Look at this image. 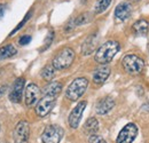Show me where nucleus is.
Returning a JSON list of instances; mask_svg holds the SVG:
<instances>
[{"label": "nucleus", "instance_id": "obj_1", "mask_svg": "<svg viewBox=\"0 0 149 143\" xmlns=\"http://www.w3.org/2000/svg\"><path fill=\"white\" fill-rule=\"evenodd\" d=\"M119 42H117L116 40H109L97 48L94 55V60L99 64H108L109 62H111L116 54L119 52Z\"/></svg>", "mask_w": 149, "mask_h": 143}, {"label": "nucleus", "instance_id": "obj_2", "mask_svg": "<svg viewBox=\"0 0 149 143\" xmlns=\"http://www.w3.org/2000/svg\"><path fill=\"white\" fill-rule=\"evenodd\" d=\"M87 87H88V80L84 77H79V78L74 79L69 85V87L67 88L65 97L70 101H77L84 95Z\"/></svg>", "mask_w": 149, "mask_h": 143}, {"label": "nucleus", "instance_id": "obj_3", "mask_svg": "<svg viewBox=\"0 0 149 143\" xmlns=\"http://www.w3.org/2000/svg\"><path fill=\"white\" fill-rule=\"evenodd\" d=\"M74 57H76V54L74 49L65 47L56 54L55 57L53 58L52 64L55 68V70H65L74 63Z\"/></svg>", "mask_w": 149, "mask_h": 143}, {"label": "nucleus", "instance_id": "obj_4", "mask_svg": "<svg viewBox=\"0 0 149 143\" xmlns=\"http://www.w3.org/2000/svg\"><path fill=\"white\" fill-rule=\"evenodd\" d=\"M122 65L130 74H140L145 69V61L135 54H127L123 57Z\"/></svg>", "mask_w": 149, "mask_h": 143}, {"label": "nucleus", "instance_id": "obj_5", "mask_svg": "<svg viewBox=\"0 0 149 143\" xmlns=\"http://www.w3.org/2000/svg\"><path fill=\"white\" fill-rule=\"evenodd\" d=\"M64 135V131L58 125H49L45 128L41 135L42 143H60Z\"/></svg>", "mask_w": 149, "mask_h": 143}, {"label": "nucleus", "instance_id": "obj_6", "mask_svg": "<svg viewBox=\"0 0 149 143\" xmlns=\"http://www.w3.org/2000/svg\"><path fill=\"white\" fill-rule=\"evenodd\" d=\"M56 102L55 96H51V95H45L42 99H40L36 104V113L39 117H46L52 109L54 108Z\"/></svg>", "mask_w": 149, "mask_h": 143}, {"label": "nucleus", "instance_id": "obj_7", "mask_svg": "<svg viewBox=\"0 0 149 143\" xmlns=\"http://www.w3.org/2000/svg\"><path fill=\"white\" fill-rule=\"evenodd\" d=\"M30 124L26 120H21L14 129V143H29Z\"/></svg>", "mask_w": 149, "mask_h": 143}, {"label": "nucleus", "instance_id": "obj_8", "mask_svg": "<svg viewBox=\"0 0 149 143\" xmlns=\"http://www.w3.org/2000/svg\"><path fill=\"white\" fill-rule=\"evenodd\" d=\"M138 135V126L135 124H127L119 132L116 143H132Z\"/></svg>", "mask_w": 149, "mask_h": 143}, {"label": "nucleus", "instance_id": "obj_9", "mask_svg": "<svg viewBox=\"0 0 149 143\" xmlns=\"http://www.w3.org/2000/svg\"><path fill=\"white\" fill-rule=\"evenodd\" d=\"M41 90L36 84H29L24 92V102L26 107H32L37 104L38 101L40 100Z\"/></svg>", "mask_w": 149, "mask_h": 143}, {"label": "nucleus", "instance_id": "obj_10", "mask_svg": "<svg viewBox=\"0 0 149 143\" xmlns=\"http://www.w3.org/2000/svg\"><path fill=\"white\" fill-rule=\"evenodd\" d=\"M86 106H87V102L86 101H81L70 112L69 118H68V121H69V125H70L71 128H74V129L78 128L79 123H80V119H81V116L84 113V110H85Z\"/></svg>", "mask_w": 149, "mask_h": 143}, {"label": "nucleus", "instance_id": "obj_11", "mask_svg": "<svg viewBox=\"0 0 149 143\" xmlns=\"http://www.w3.org/2000/svg\"><path fill=\"white\" fill-rule=\"evenodd\" d=\"M24 85H25V79L23 77H19L15 80L14 86L9 93V100L14 103H19L22 100V95L24 92Z\"/></svg>", "mask_w": 149, "mask_h": 143}, {"label": "nucleus", "instance_id": "obj_12", "mask_svg": "<svg viewBox=\"0 0 149 143\" xmlns=\"http://www.w3.org/2000/svg\"><path fill=\"white\" fill-rule=\"evenodd\" d=\"M131 13H132L131 3L127 2V1H124V2H120L116 7V9H115V17H116V19H118L119 22H124V21H126L131 16Z\"/></svg>", "mask_w": 149, "mask_h": 143}, {"label": "nucleus", "instance_id": "obj_13", "mask_svg": "<svg viewBox=\"0 0 149 143\" xmlns=\"http://www.w3.org/2000/svg\"><path fill=\"white\" fill-rule=\"evenodd\" d=\"M110 68L107 64H102L100 68H97L93 73V83L94 85H102L108 77L110 76Z\"/></svg>", "mask_w": 149, "mask_h": 143}, {"label": "nucleus", "instance_id": "obj_14", "mask_svg": "<svg viewBox=\"0 0 149 143\" xmlns=\"http://www.w3.org/2000/svg\"><path fill=\"white\" fill-rule=\"evenodd\" d=\"M115 107V101L110 96H106L103 99H101L96 106H95V111L97 115H107L109 111H111V109Z\"/></svg>", "mask_w": 149, "mask_h": 143}, {"label": "nucleus", "instance_id": "obj_15", "mask_svg": "<svg viewBox=\"0 0 149 143\" xmlns=\"http://www.w3.org/2000/svg\"><path fill=\"white\" fill-rule=\"evenodd\" d=\"M97 41H99V39H97L96 35H92V36L88 37L84 41V44L81 46V54L85 55V56L86 55H91L95 51L96 46H97Z\"/></svg>", "mask_w": 149, "mask_h": 143}, {"label": "nucleus", "instance_id": "obj_16", "mask_svg": "<svg viewBox=\"0 0 149 143\" xmlns=\"http://www.w3.org/2000/svg\"><path fill=\"white\" fill-rule=\"evenodd\" d=\"M132 30L136 36H145L149 30V23L146 19H139L132 25Z\"/></svg>", "mask_w": 149, "mask_h": 143}, {"label": "nucleus", "instance_id": "obj_17", "mask_svg": "<svg viewBox=\"0 0 149 143\" xmlns=\"http://www.w3.org/2000/svg\"><path fill=\"white\" fill-rule=\"evenodd\" d=\"M61 92H62V84L58 81H52L44 88L45 95H51V96H55V97H57V95Z\"/></svg>", "mask_w": 149, "mask_h": 143}, {"label": "nucleus", "instance_id": "obj_18", "mask_svg": "<svg viewBox=\"0 0 149 143\" xmlns=\"http://www.w3.org/2000/svg\"><path fill=\"white\" fill-rule=\"evenodd\" d=\"M97 131H99V121H97V119H95L94 117L90 118L84 125V132L86 134H88V135H93Z\"/></svg>", "mask_w": 149, "mask_h": 143}, {"label": "nucleus", "instance_id": "obj_19", "mask_svg": "<svg viewBox=\"0 0 149 143\" xmlns=\"http://www.w3.org/2000/svg\"><path fill=\"white\" fill-rule=\"evenodd\" d=\"M16 53H17V49L13 45L9 44L6 46H2V47H0V61L13 57L14 55H16Z\"/></svg>", "mask_w": 149, "mask_h": 143}, {"label": "nucleus", "instance_id": "obj_20", "mask_svg": "<svg viewBox=\"0 0 149 143\" xmlns=\"http://www.w3.org/2000/svg\"><path fill=\"white\" fill-rule=\"evenodd\" d=\"M55 76V68L53 67V64H47L42 70H41V77L46 80V81H51Z\"/></svg>", "mask_w": 149, "mask_h": 143}, {"label": "nucleus", "instance_id": "obj_21", "mask_svg": "<svg viewBox=\"0 0 149 143\" xmlns=\"http://www.w3.org/2000/svg\"><path fill=\"white\" fill-rule=\"evenodd\" d=\"M111 0H97L94 5V12L95 14H101L104 10L108 9V7L110 6Z\"/></svg>", "mask_w": 149, "mask_h": 143}, {"label": "nucleus", "instance_id": "obj_22", "mask_svg": "<svg viewBox=\"0 0 149 143\" xmlns=\"http://www.w3.org/2000/svg\"><path fill=\"white\" fill-rule=\"evenodd\" d=\"M90 21H91V14H90V13H83V14L78 15L76 18H74V26L86 24V23H88Z\"/></svg>", "mask_w": 149, "mask_h": 143}, {"label": "nucleus", "instance_id": "obj_23", "mask_svg": "<svg viewBox=\"0 0 149 143\" xmlns=\"http://www.w3.org/2000/svg\"><path fill=\"white\" fill-rule=\"evenodd\" d=\"M31 15H32V12H31V10H30V12H28V13H26V15L24 16V18H23V19H22V21L19 22V24L16 25V28H15V29H14V30H13V31H12V32L9 33V37L13 36V35H15V33H16V32L19 31V29H22V26H23V25H24V24H25V23H26V22L29 21V18L31 17Z\"/></svg>", "mask_w": 149, "mask_h": 143}, {"label": "nucleus", "instance_id": "obj_24", "mask_svg": "<svg viewBox=\"0 0 149 143\" xmlns=\"http://www.w3.org/2000/svg\"><path fill=\"white\" fill-rule=\"evenodd\" d=\"M53 39H54V31H49V32H48V35H47L46 40H45V44H44V51H45L46 48H48V47H49V45L52 44Z\"/></svg>", "mask_w": 149, "mask_h": 143}, {"label": "nucleus", "instance_id": "obj_25", "mask_svg": "<svg viewBox=\"0 0 149 143\" xmlns=\"http://www.w3.org/2000/svg\"><path fill=\"white\" fill-rule=\"evenodd\" d=\"M90 143H107L104 141L103 137L96 135V134H93V135H90Z\"/></svg>", "mask_w": 149, "mask_h": 143}, {"label": "nucleus", "instance_id": "obj_26", "mask_svg": "<svg viewBox=\"0 0 149 143\" xmlns=\"http://www.w3.org/2000/svg\"><path fill=\"white\" fill-rule=\"evenodd\" d=\"M31 41V37L30 36H23L19 38V44L21 46H25V45H28L29 42Z\"/></svg>", "mask_w": 149, "mask_h": 143}, {"label": "nucleus", "instance_id": "obj_27", "mask_svg": "<svg viewBox=\"0 0 149 143\" xmlns=\"http://www.w3.org/2000/svg\"><path fill=\"white\" fill-rule=\"evenodd\" d=\"M6 92H7V86L5 85V86H0V99L6 94Z\"/></svg>", "mask_w": 149, "mask_h": 143}, {"label": "nucleus", "instance_id": "obj_28", "mask_svg": "<svg viewBox=\"0 0 149 143\" xmlns=\"http://www.w3.org/2000/svg\"><path fill=\"white\" fill-rule=\"evenodd\" d=\"M3 16V6L0 3V18Z\"/></svg>", "mask_w": 149, "mask_h": 143}, {"label": "nucleus", "instance_id": "obj_29", "mask_svg": "<svg viewBox=\"0 0 149 143\" xmlns=\"http://www.w3.org/2000/svg\"><path fill=\"white\" fill-rule=\"evenodd\" d=\"M131 1H139V0H131Z\"/></svg>", "mask_w": 149, "mask_h": 143}]
</instances>
